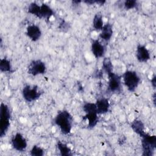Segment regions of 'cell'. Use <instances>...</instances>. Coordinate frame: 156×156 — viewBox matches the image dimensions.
<instances>
[{
	"label": "cell",
	"mask_w": 156,
	"mask_h": 156,
	"mask_svg": "<svg viewBox=\"0 0 156 156\" xmlns=\"http://www.w3.org/2000/svg\"><path fill=\"white\" fill-rule=\"evenodd\" d=\"M55 124L60 128L62 133L67 135L71 132L73 124V117L67 110L58 112L54 119Z\"/></svg>",
	"instance_id": "cell-1"
},
{
	"label": "cell",
	"mask_w": 156,
	"mask_h": 156,
	"mask_svg": "<svg viewBox=\"0 0 156 156\" xmlns=\"http://www.w3.org/2000/svg\"><path fill=\"white\" fill-rule=\"evenodd\" d=\"M140 136L142 138V155L144 156L153 155L156 148V136L155 135H149L146 132Z\"/></svg>",
	"instance_id": "cell-2"
},
{
	"label": "cell",
	"mask_w": 156,
	"mask_h": 156,
	"mask_svg": "<svg viewBox=\"0 0 156 156\" xmlns=\"http://www.w3.org/2000/svg\"><path fill=\"white\" fill-rule=\"evenodd\" d=\"M10 112L9 107L1 103L0 107V136L2 138L8 130L10 124Z\"/></svg>",
	"instance_id": "cell-3"
},
{
	"label": "cell",
	"mask_w": 156,
	"mask_h": 156,
	"mask_svg": "<svg viewBox=\"0 0 156 156\" xmlns=\"http://www.w3.org/2000/svg\"><path fill=\"white\" fill-rule=\"evenodd\" d=\"M122 79L125 86L130 92L135 91L141 80L136 72L132 70L126 71L122 75Z\"/></svg>",
	"instance_id": "cell-4"
},
{
	"label": "cell",
	"mask_w": 156,
	"mask_h": 156,
	"mask_svg": "<svg viewBox=\"0 0 156 156\" xmlns=\"http://www.w3.org/2000/svg\"><path fill=\"white\" fill-rule=\"evenodd\" d=\"M43 92L38 90V87L37 85L31 86L26 85L24 87L22 90V94L23 98L26 101L31 102L37 100L40 98Z\"/></svg>",
	"instance_id": "cell-5"
},
{
	"label": "cell",
	"mask_w": 156,
	"mask_h": 156,
	"mask_svg": "<svg viewBox=\"0 0 156 156\" xmlns=\"http://www.w3.org/2000/svg\"><path fill=\"white\" fill-rule=\"evenodd\" d=\"M46 71V66L45 63L41 60H34L29 65L27 72L29 74L34 76L43 74Z\"/></svg>",
	"instance_id": "cell-6"
},
{
	"label": "cell",
	"mask_w": 156,
	"mask_h": 156,
	"mask_svg": "<svg viewBox=\"0 0 156 156\" xmlns=\"http://www.w3.org/2000/svg\"><path fill=\"white\" fill-rule=\"evenodd\" d=\"M108 91L111 93H119L121 89V77L113 72L108 74Z\"/></svg>",
	"instance_id": "cell-7"
},
{
	"label": "cell",
	"mask_w": 156,
	"mask_h": 156,
	"mask_svg": "<svg viewBox=\"0 0 156 156\" xmlns=\"http://www.w3.org/2000/svg\"><path fill=\"white\" fill-rule=\"evenodd\" d=\"M12 144L16 151L22 152L24 151L27 146V141L20 133H16L12 138Z\"/></svg>",
	"instance_id": "cell-8"
},
{
	"label": "cell",
	"mask_w": 156,
	"mask_h": 156,
	"mask_svg": "<svg viewBox=\"0 0 156 156\" xmlns=\"http://www.w3.org/2000/svg\"><path fill=\"white\" fill-rule=\"evenodd\" d=\"M136 57L138 62H146L151 58V55L147 48L142 44H138L136 47Z\"/></svg>",
	"instance_id": "cell-9"
},
{
	"label": "cell",
	"mask_w": 156,
	"mask_h": 156,
	"mask_svg": "<svg viewBox=\"0 0 156 156\" xmlns=\"http://www.w3.org/2000/svg\"><path fill=\"white\" fill-rule=\"evenodd\" d=\"M91 49L93 54L97 58L102 57L105 54V48L104 46L98 40H93Z\"/></svg>",
	"instance_id": "cell-10"
},
{
	"label": "cell",
	"mask_w": 156,
	"mask_h": 156,
	"mask_svg": "<svg viewBox=\"0 0 156 156\" xmlns=\"http://www.w3.org/2000/svg\"><path fill=\"white\" fill-rule=\"evenodd\" d=\"M27 36L33 41H36L40 39L41 36V31L40 28L35 25H29L26 29Z\"/></svg>",
	"instance_id": "cell-11"
},
{
	"label": "cell",
	"mask_w": 156,
	"mask_h": 156,
	"mask_svg": "<svg viewBox=\"0 0 156 156\" xmlns=\"http://www.w3.org/2000/svg\"><path fill=\"white\" fill-rule=\"evenodd\" d=\"M98 114H105L109 111L110 104L108 100L105 98H99L96 103Z\"/></svg>",
	"instance_id": "cell-12"
},
{
	"label": "cell",
	"mask_w": 156,
	"mask_h": 156,
	"mask_svg": "<svg viewBox=\"0 0 156 156\" xmlns=\"http://www.w3.org/2000/svg\"><path fill=\"white\" fill-rule=\"evenodd\" d=\"M113 35V27L110 23H107L104 25L101 29V32L99 34V37L104 41H109Z\"/></svg>",
	"instance_id": "cell-13"
},
{
	"label": "cell",
	"mask_w": 156,
	"mask_h": 156,
	"mask_svg": "<svg viewBox=\"0 0 156 156\" xmlns=\"http://www.w3.org/2000/svg\"><path fill=\"white\" fill-rule=\"evenodd\" d=\"M40 19L44 18L49 20L54 14L53 10L46 4L43 3L40 5Z\"/></svg>",
	"instance_id": "cell-14"
},
{
	"label": "cell",
	"mask_w": 156,
	"mask_h": 156,
	"mask_svg": "<svg viewBox=\"0 0 156 156\" xmlns=\"http://www.w3.org/2000/svg\"><path fill=\"white\" fill-rule=\"evenodd\" d=\"M97 112L87 113L83 117L84 120H87L88 122V126L89 128H93L96 126L98 122V117Z\"/></svg>",
	"instance_id": "cell-15"
},
{
	"label": "cell",
	"mask_w": 156,
	"mask_h": 156,
	"mask_svg": "<svg viewBox=\"0 0 156 156\" xmlns=\"http://www.w3.org/2000/svg\"><path fill=\"white\" fill-rule=\"evenodd\" d=\"M131 128L133 130L135 133L138 134V135H142L144 132V126L143 122L138 119H135L131 123Z\"/></svg>",
	"instance_id": "cell-16"
},
{
	"label": "cell",
	"mask_w": 156,
	"mask_h": 156,
	"mask_svg": "<svg viewBox=\"0 0 156 156\" xmlns=\"http://www.w3.org/2000/svg\"><path fill=\"white\" fill-rule=\"evenodd\" d=\"M104 26L102 16L100 13H96L93 20V27L96 30H101Z\"/></svg>",
	"instance_id": "cell-17"
},
{
	"label": "cell",
	"mask_w": 156,
	"mask_h": 156,
	"mask_svg": "<svg viewBox=\"0 0 156 156\" xmlns=\"http://www.w3.org/2000/svg\"><path fill=\"white\" fill-rule=\"evenodd\" d=\"M57 146L60 151V154L62 156L72 155L73 153L71 149L65 143L58 141L57 143Z\"/></svg>",
	"instance_id": "cell-18"
},
{
	"label": "cell",
	"mask_w": 156,
	"mask_h": 156,
	"mask_svg": "<svg viewBox=\"0 0 156 156\" xmlns=\"http://www.w3.org/2000/svg\"><path fill=\"white\" fill-rule=\"evenodd\" d=\"M40 5L35 2H32L28 6V13L37 16L40 19Z\"/></svg>",
	"instance_id": "cell-19"
},
{
	"label": "cell",
	"mask_w": 156,
	"mask_h": 156,
	"mask_svg": "<svg viewBox=\"0 0 156 156\" xmlns=\"http://www.w3.org/2000/svg\"><path fill=\"white\" fill-rule=\"evenodd\" d=\"M0 70L1 72H9L11 73L13 71L12 65L10 60L4 58L0 60Z\"/></svg>",
	"instance_id": "cell-20"
},
{
	"label": "cell",
	"mask_w": 156,
	"mask_h": 156,
	"mask_svg": "<svg viewBox=\"0 0 156 156\" xmlns=\"http://www.w3.org/2000/svg\"><path fill=\"white\" fill-rule=\"evenodd\" d=\"M102 69L107 75L113 72V65L109 57H105L104 58L102 62Z\"/></svg>",
	"instance_id": "cell-21"
},
{
	"label": "cell",
	"mask_w": 156,
	"mask_h": 156,
	"mask_svg": "<svg viewBox=\"0 0 156 156\" xmlns=\"http://www.w3.org/2000/svg\"><path fill=\"white\" fill-rule=\"evenodd\" d=\"M83 110L85 113L90 112H97V108L95 103L86 102L83 105ZM98 113V112H97Z\"/></svg>",
	"instance_id": "cell-22"
},
{
	"label": "cell",
	"mask_w": 156,
	"mask_h": 156,
	"mask_svg": "<svg viewBox=\"0 0 156 156\" xmlns=\"http://www.w3.org/2000/svg\"><path fill=\"white\" fill-rule=\"evenodd\" d=\"M44 154V151L40 147L34 145L30 151V155L32 156H42Z\"/></svg>",
	"instance_id": "cell-23"
},
{
	"label": "cell",
	"mask_w": 156,
	"mask_h": 156,
	"mask_svg": "<svg viewBox=\"0 0 156 156\" xmlns=\"http://www.w3.org/2000/svg\"><path fill=\"white\" fill-rule=\"evenodd\" d=\"M123 5L126 10H130L136 7L137 2L135 0H126L124 1Z\"/></svg>",
	"instance_id": "cell-24"
},
{
	"label": "cell",
	"mask_w": 156,
	"mask_h": 156,
	"mask_svg": "<svg viewBox=\"0 0 156 156\" xmlns=\"http://www.w3.org/2000/svg\"><path fill=\"white\" fill-rule=\"evenodd\" d=\"M84 3H86L87 4H90V5H92V4H97L99 5H104L105 3V1H94V0H87V1H83Z\"/></svg>",
	"instance_id": "cell-25"
},
{
	"label": "cell",
	"mask_w": 156,
	"mask_h": 156,
	"mask_svg": "<svg viewBox=\"0 0 156 156\" xmlns=\"http://www.w3.org/2000/svg\"><path fill=\"white\" fill-rule=\"evenodd\" d=\"M59 28L62 30V31H66L69 29V25L68 24L63 20H62L59 25Z\"/></svg>",
	"instance_id": "cell-26"
},
{
	"label": "cell",
	"mask_w": 156,
	"mask_h": 156,
	"mask_svg": "<svg viewBox=\"0 0 156 156\" xmlns=\"http://www.w3.org/2000/svg\"><path fill=\"white\" fill-rule=\"evenodd\" d=\"M94 74H95V77L98 79H101L103 77V72L99 70H98L96 73H94Z\"/></svg>",
	"instance_id": "cell-27"
},
{
	"label": "cell",
	"mask_w": 156,
	"mask_h": 156,
	"mask_svg": "<svg viewBox=\"0 0 156 156\" xmlns=\"http://www.w3.org/2000/svg\"><path fill=\"white\" fill-rule=\"evenodd\" d=\"M151 85L154 88H155V85H156V80H155V76L154 75L153 77L151 79Z\"/></svg>",
	"instance_id": "cell-28"
},
{
	"label": "cell",
	"mask_w": 156,
	"mask_h": 156,
	"mask_svg": "<svg viewBox=\"0 0 156 156\" xmlns=\"http://www.w3.org/2000/svg\"><path fill=\"white\" fill-rule=\"evenodd\" d=\"M153 102L154 104V105H155V93H154L153 94Z\"/></svg>",
	"instance_id": "cell-29"
}]
</instances>
